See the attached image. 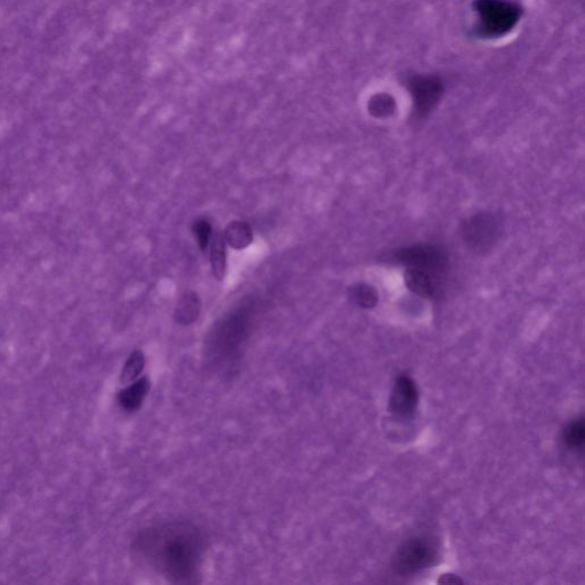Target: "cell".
<instances>
[{"instance_id":"e0dca14e","label":"cell","mask_w":585,"mask_h":585,"mask_svg":"<svg viewBox=\"0 0 585 585\" xmlns=\"http://www.w3.org/2000/svg\"><path fill=\"white\" fill-rule=\"evenodd\" d=\"M440 582L445 583V584H447V583H448V584H453V583L456 584V583H461L462 581H459L457 576L452 575V574H447V575H443V577L440 579Z\"/></svg>"},{"instance_id":"2e32d148","label":"cell","mask_w":585,"mask_h":585,"mask_svg":"<svg viewBox=\"0 0 585 585\" xmlns=\"http://www.w3.org/2000/svg\"><path fill=\"white\" fill-rule=\"evenodd\" d=\"M198 296H193V298H190L189 295H188V298H184L183 301H182V303L180 304V307L177 309L178 311V320L182 321L184 320V323H190L191 320L195 319L196 317H198V311H199V303H198Z\"/></svg>"},{"instance_id":"8fae6325","label":"cell","mask_w":585,"mask_h":585,"mask_svg":"<svg viewBox=\"0 0 585 585\" xmlns=\"http://www.w3.org/2000/svg\"><path fill=\"white\" fill-rule=\"evenodd\" d=\"M211 264L213 275L218 280L225 278L227 270V252L225 241L221 232H216L211 239Z\"/></svg>"},{"instance_id":"4fadbf2b","label":"cell","mask_w":585,"mask_h":585,"mask_svg":"<svg viewBox=\"0 0 585 585\" xmlns=\"http://www.w3.org/2000/svg\"><path fill=\"white\" fill-rule=\"evenodd\" d=\"M349 298L358 307L370 309L377 305L379 295L375 288L367 284H357L349 289Z\"/></svg>"},{"instance_id":"5b68a950","label":"cell","mask_w":585,"mask_h":585,"mask_svg":"<svg viewBox=\"0 0 585 585\" xmlns=\"http://www.w3.org/2000/svg\"><path fill=\"white\" fill-rule=\"evenodd\" d=\"M398 259L411 269L422 270L436 275L446 269L447 257L438 248L427 245L409 247L399 252Z\"/></svg>"},{"instance_id":"9c48e42d","label":"cell","mask_w":585,"mask_h":585,"mask_svg":"<svg viewBox=\"0 0 585 585\" xmlns=\"http://www.w3.org/2000/svg\"><path fill=\"white\" fill-rule=\"evenodd\" d=\"M439 84L432 80H421L415 86L414 94L416 107L420 114H425L436 105L440 96Z\"/></svg>"},{"instance_id":"277c9868","label":"cell","mask_w":585,"mask_h":585,"mask_svg":"<svg viewBox=\"0 0 585 585\" xmlns=\"http://www.w3.org/2000/svg\"><path fill=\"white\" fill-rule=\"evenodd\" d=\"M500 236V225L490 213H478L463 225L465 243L477 253H486L493 248Z\"/></svg>"},{"instance_id":"3957f363","label":"cell","mask_w":585,"mask_h":585,"mask_svg":"<svg viewBox=\"0 0 585 585\" xmlns=\"http://www.w3.org/2000/svg\"><path fill=\"white\" fill-rule=\"evenodd\" d=\"M480 26L490 36L503 35L516 26L519 10L503 0H480L477 5Z\"/></svg>"},{"instance_id":"9a60e30c","label":"cell","mask_w":585,"mask_h":585,"mask_svg":"<svg viewBox=\"0 0 585 585\" xmlns=\"http://www.w3.org/2000/svg\"><path fill=\"white\" fill-rule=\"evenodd\" d=\"M192 232L200 250H207L211 239H212V225H211V223L207 220H198L193 225Z\"/></svg>"},{"instance_id":"52a82bcc","label":"cell","mask_w":585,"mask_h":585,"mask_svg":"<svg viewBox=\"0 0 585 585\" xmlns=\"http://www.w3.org/2000/svg\"><path fill=\"white\" fill-rule=\"evenodd\" d=\"M150 382L148 377H143L141 380L134 382L132 386L123 390L118 395V402L125 411H134L142 405L149 393Z\"/></svg>"},{"instance_id":"7c38bea8","label":"cell","mask_w":585,"mask_h":585,"mask_svg":"<svg viewBox=\"0 0 585 585\" xmlns=\"http://www.w3.org/2000/svg\"><path fill=\"white\" fill-rule=\"evenodd\" d=\"M563 441L570 450H583L585 443L584 418H575L567 424L563 432Z\"/></svg>"},{"instance_id":"6da1fadb","label":"cell","mask_w":585,"mask_h":585,"mask_svg":"<svg viewBox=\"0 0 585 585\" xmlns=\"http://www.w3.org/2000/svg\"><path fill=\"white\" fill-rule=\"evenodd\" d=\"M135 547L172 582H197L205 541L195 526L173 522L153 527L139 534Z\"/></svg>"},{"instance_id":"7a4b0ae2","label":"cell","mask_w":585,"mask_h":585,"mask_svg":"<svg viewBox=\"0 0 585 585\" xmlns=\"http://www.w3.org/2000/svg\"><path fill=\"white\" fill-rule=\"evenodd\" d=\"M436 559L434 543L425 538H413L399 547L393 557V568L398 575H413L429 568Z\"/></svg>"},{"instance_id":"ba28073f","label":"cell","mask_w":585,"mask_h":585,"mask_svg":"<svg viewBox=\"0 0 585 585\" xmlns=\"http://www.w3.org/2000/svg\"><path fill=\"white\" fill-rule=\"evenodd\" d=\"M405 282L413 293L422 298H434L436 294L434 279L422 270L409 268L405 273Z\"/></svg>"},{"instance_id":"8992f818","label":"cell","mask_w":585,"mask_h":585,"mask_svg":"<svg viewBox=\"0 0 585 585\" xmlns=\"http://www.w3.org/2000/svg\"><path fill=\"white\" fill-rule=\"evenodd\" d=\"M418 405V390L414 381L407 375L399 377L390 395V411L399 418H411Z\"/></svg>"},{"instance_id":"5bb4252c","label":"cell","mask_w":585,"mask_h":585,"mask_svg":"<svg viewBox=\"0 0 585 585\" xmlns=\"http://www.w3.org/2000/svg\"><path fill=\"white\" fill-rule=\"evenodd\" d=\"M144 364H146V358H144L142 351L137 350V351L130 354V358L127 359L126 364L123 366L121 377V383L127 384V383L135 380L139 377V373L142 372Z\"/></svg>"},{"instance_id":"30bf717a","label":"cell","mask_w":585,"mask_h":585,"mask_svg":"<svg viewBox=\"0 0 585 585\" xmlns=\"http://www.w3.org/2000/svg\"><path fill=\"white\" fill-rule=\"evenodd\" d=\"M223 237L225 243H228L230 246L236 250H243L253 241V232L250 225L245 222L234 221L225 229Z\"/></svg>"}]
</instances>
